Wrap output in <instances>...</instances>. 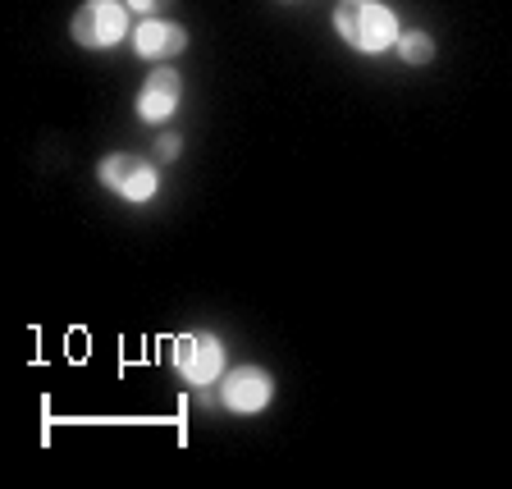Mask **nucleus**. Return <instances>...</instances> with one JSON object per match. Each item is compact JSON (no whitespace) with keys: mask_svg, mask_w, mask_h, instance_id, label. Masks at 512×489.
Listing matches in <instances>:
<instances>
[{"mask_svg":"<svg viewBox=\"0 0 512 489\" xmlns=\"http://www.w3.org/2000/svg\"><path fill=\"white\" fill-rule=\"evenodd\" d=\"M334 32L362 55H380L389 46H398V19L394 10H384L380 0H339Z\"/></svg>","mask_w":512,"mask_h":489,"instance_id":"nucleus-1","label":"nucleus"},{"mask_svg":"<svg viewBox=\"0 0 512 489\" xmlns=\"http://www.w3.org/2000/svg\"><path fill=\"white\" fill-rule=\"evenodd\" d=\"M74 42L87 46V51H106L128 32V5L124 0H83L69 23Z\"/></svg>","mask_w":512,"mask_h":489,"instance_id":"nucleus-2","label":"nucleus"},{"mask_svg":"<svg viewBox=\"0 0 512 489\" xmlns=\"http://www.w3.org/2000/svg\"><path fill=\"white\" fill-rule=\"evenodd\" d=\"M174 352V371L183 375L188 384H211L215 375L224 371V343L215 339V334H202V330H192V334H179V339L170 343Z\"/></svg>","mask_w":512,"mask_h":489,"instance_id":"nucleus-3","label":"nucleus"},{"mask_svg":"<svg viewBox=\"0 0 512 489\" xmlns=\"http://www.w3.org/2000/svg\"><path fill=\"white\" fill-rule=\"evenodd\" d=\"M101 183L128 202H151L156 197V170H151V160L142 156H106L101 160Z\"/></svg>","mask_w":512,"mask_h":489,"instance_id":"nucleus-4","label":"nucleus"},{"mask_svg":"<svg viewBox=\"0 0 512 489\" xmlns=\"http://www.w3.org/2000/svg\"><path fill=\"white\" fill-rule=\"evenodd\" d=\"M270 394H275V380H270L261 366H238V371H229L220 384V403L229 407V412H243V416L266 412Z\"/></svg>","mask_w":512,"mask_h":489,"instance_id":"nucleus-5","label":"nucleus"},{"mask_svg":"<svg viewBox=\"0 0 512 489\" xmlns=\"http://www.w3.org/2000/svg\"><path fill=\"white\" fill-rule=\"evenodd\" d=\"M179 96H183V78L174 69H156L138 92V115L147 124H160V119H170L179 110Z\"/></svg>","mask_w":512,"mask_h":489,"instance_id":"nucleus-6","label":"nucleus"},{"mask_svg":"<svg viewBox=\"0 0 512 489\" xmlns=\"http://www.w3.org/2000/svg\"><path fill=\"white\" fill-rule=\"evenodd\" d=\"M133 46H138L142 60H170V55L188 51V28L170 19H147L133 32Z\"/></svg>","mask_w":512,"mask_h":489,"instance_id":"nucleus-7","label":"nucleus"},{"mask_svg":"<svg viewBox=\"0 0 512 489\" xmlns=\"http://www.w3.org/2000/svg\"><path fill=\"white\" fill-rule=\"evenodd\" d=\"M398 55H403L407 64H430L435 60V42H430L426 32H398Z\"/></svg>","mask_w":512,"mask_h":489,"instance_id":"nucleus-8","label":"nucleus"},{"mask_svg":"<svg viewBox=\"0 0 512 489\" xmlns=\"http://www.w3.org/2000/svg\"><path fill=\"white\" fill-rule=\"evenodd\" d=\"M179 147H183V142H179V133H165V138H160V142H156L160 160H174V156H179Z\"/></svg>","mask_w":512,"mask_h":489,"instance_id":"nucleus-9","label":"nucleus"},{"mask_svg":"<svg viewBox=\"0 0 512 489\" xmlns=\"http://www.w3.org/2000/svg\"><path fill=\"white\" fill-rule=\"evenodd\" d=\"M128 10H138V14H151L156 10V5H165V0H124Z\"/></svg>","mask_w":512,"mask_h":489,"instance_id":"nucleus-10","label":"nucleus"}]
</instances>
